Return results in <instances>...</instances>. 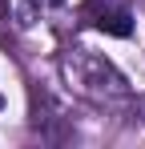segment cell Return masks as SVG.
<instances>
[{"label": "cell", "mask_w": 145, "mask_h": 149, "mask_svg": "<svg viewBox=\"0 0 145 149\" xmlns=\"http://www.w3.org/2000/svg\"><path fill=\"white\" fill-rule=\"evenodd\" d=\"M93 24L101 28V32H109V36H129V32H133V16H129L125 8H105Z\"/></svg>", "instance_id": "2"}, {"label": "cell", "mask_w": 145, "mask_h": 149, "mask_svg": "<svg viewBox=\"0 0 145 149\" xmlns=\"http://www.w3.org/2000/svg\"><path fill=\"white\" fill-rule=\"evenodd\" d=\"M56 4H65V0H20V8H16V20H20V24H32L28 16H32L36 8H56Z\"/></svg>", "instance_id": "3"}, {"label": "cell", "mask_w": 145, "mask_h": 149, "mask_svg": "<svg viewBox=\"0 0 145 149\" xmlns=\"http://www.w3.org/2000/svg\"><path fill=\"white\" fill-rule=\"evenodd\" d=\"M65 77L72 81V89L81 97H93V101H121V97H129L125 77L105 56H97L89 49H72L65 56Z\"/></svg>", "instance_id": "1"}]
</instances>
